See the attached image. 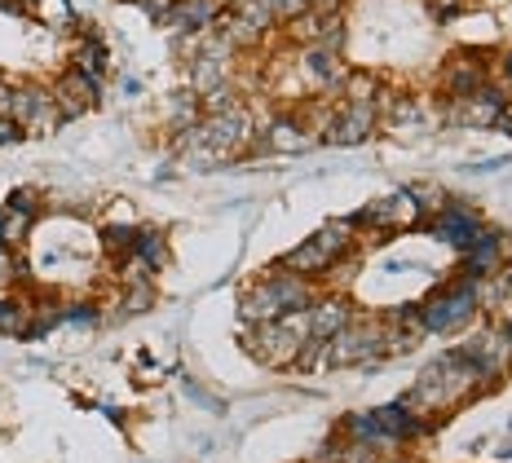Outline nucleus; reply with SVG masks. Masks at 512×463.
Segmentation results:
<instances>
[{"label": "nucleus", "mask_w": 512, "mask_h": 463, "mask_svg": "<svg viewBox=\"0 0 512 463\" xmlns=\"http://www.w3.org/2000/svg\"><path fill=\"white\" fill-rule=\"evenodd\" d=\"M482 380H486V375L468 362V353L451 349V353H442L437 362L424 366V375L415 380V389L407 393V402H402V406H407V411H442V406L468 397Z\"/></svg>", "instance_id": "obj_1"}, {"label": "nucleus", "mask_w": 512, "mask_h": 463, "mask_svg": "<svg viewBox=\"0 0 512 463\" xmlns=\"http://www.w3.org/2000/svg\"><path fill=\"white\" fill-rule=\"evenodd\" d=\"M309 344L305 327V309L301 314H283L274 322H256V331L248 336L252 358H261L265 366H296V353Z\"/></svg>", "instance_id": "obj_2"}, {"label": "nucleus", "mask_w": 512, "mask_h": 463, "mask_svg": "<svg viewBox=\"0 0 512 463\" xmlns=\"http://www.w3.org/2000/svg\"><path fill=\"white\" fill-rule=\"evenodd\" d=\"M389 353V331L380 322H345L332 340H327V362L332 366H358L376 362Z\"/></svg>", "instance_id": "obj_3"}, {"label": "nucleus", "mask_w": 512, "mask_h": 463, "mask_svg": "<svg viewBox=\"0 0 512 463\" xmlns=\"http://www.w3.org/2000/svg\"><path fill=\"white\" fill-rule=\"evenodd\" d=\"M9 120H14L18 133H27V137H49L53 128L62 124V115H58V106H53L49 89H40V84H18Z\"/></svg>", "instance_id": "obj_4"}, {"label": "nucleus", "mask_w": 512, "mask_h": 463, "mask_svg": "<svg viewBox=\"0 0 512 463\" xmlns=\"http://www.w3.org/2000/svg\"><path fill=\"white\" fill-rule=\"evenodd\" d=\"M473 309H477L473 287H451V292L433 296L429 305L420 309V322H424V331H455L473 318Z\"/></svg>", "instance_id": "obj_5"}, {"label": "nucleus", "mask_w": 512, "mask_h": 463, "mask_svg": "<svg viewBox=\"0 0 512 463\" xmlns=\"http://www.w3.org/2000/svg\"><path fill=\"white\" fill-rule=\"evenodd\" d=\"M53 106H58V115L62 120H76V115H84V111H93L98 106V80H89L84 71H76V67H67L53 80Z\"/></svg>", "instance_id": "obj_6"}, {"label": "nucleus", "mask_w": 512, "mask_h": 463, "mask_svg": "<svg viewBox=\"0 0 512 463\" xmlns=\"http://www.w3.org/2000/svg\"><path fill=\"white\" fill-rule=\"evenodd\" d=\"M415 217H420V203H415L411 195H384L376 199L371 208L358 212L362 225H376V230H407V225H415Z\"/></svg>", "instance_id": "obj_7"}, {"label": "nucleus", "mask_w": 512, "mask_h": 463, "mask_svg": "<svg viewBox=\"0 0 512 463\" xmlns=\"http://www.w3.org/2000/svg\"><path fill=\"white\" fill-rule=\"evenodd\" d=\"M371 124H376V111H371V102H345L332 115V124H327V142L358 146V142H367Z\"/></svg>", "instance_id": "obj_8"}, {"label": "nucleus", "mask_w": 512, "mask_h": 463, "mask_svg": "<svg viewBox=\"0 0 512 463\" xmlns=\"http://www.w3.org/2000/svg\"><path fill=\"white\" fill-rule=\"evenodd\" d=\"M464 353H468V362L477 366V371L486 375H499V371H508V362H512V340L508 336H477V340H468L464 344Z\"/></svg>", "instance_id": "obj_9"}, {"label": "nucleus", "mask_w": 512, "mask_h": 463, "mask_svg": "<svg viewBox=\"0 0 512 463\" xmlns=\"http://www.w3.org/2000/svg\"><path fill=\"white\" fill-rule=\"evenodd\" d=\"M345 322H354L349 314V305L340 296H327V300H314V305L305 309V327H309V340H332Z\"/></svg>", "instance_id": "obj_10"}, {"label": "nucleus", "mask_w": 512, "mask_h": 463, "mask_svg": "<svg viewBox=\"0 0 512 463\" xmlns=\"http://www.w3.org/2000/svg\"><path fill=\"white\" fill-rule=\"evenodd\" d=\"M221 5L217 0H173V9H168L164 23L177 27V31H208L212 23H217Z\"/></svg>", "instance_id": "obj_11"}, {"label": "nucleus", "mask_w": 512, "mask_h": 463, "mask_svg": "<svg viewBox=\"0 0 512 463\" xmlns=\"http://www.w3.org/2000/svg\"><path fill=\"white\" fill-rule=\"evenodd\" d=\"M332 265H336V261L314 243V234H309L301 247H292V252H287L283 261H279V269H287V274H301V278H318V274H327Z\"/></svg>", "instance_id": "obj_12"}, {"label": "nucleus", "mask_w": 512, "mask_h": 463, "mask_svg": "<svg viewBox=\"0 0 512 463\" xmlns=\"http://www.w3.org/2000/svg\"><path fill=\"white\" fill-rule=\"evenodd\" d=\"M31 230H36V212L9 199L5 208H0V243H5V247H23L31 239Z\"/></svg>", "instance_id": "obj_13"}, {"label": "nucleus", "mask_w": 512, "mask_h": 463, "mask_svg": "<svg viewBox=\"0 0 512 463\" xmlns=\"http://www.w3.org/2000/svg\"><path fill=\"white\" fill-rule=\"evenodd\" d=\"M71 67L84 71L89 80H102V71L111 67V62H106V49L98 45V36H84L71 45Z\"/></svg>", "instance_id": "obj_14"}, {"label": "nucleus", "mask_w": 512, "mask_h": 463, "mask_svg": "<svg viewBox=\"0 0 512 463\" xmlns=\"http://www.w3.org/2000/svg\"><path fill=\"white\" fill-rule=\"evenodd\" d=\"M349 225H354V221H327L323 230L314 234V243L323 247V252L332 256V261H340V256L349 252V243H354V234H349Z\"/></svg>", "instance_id": "obj_15"}, {"label": "nucleus", "mask_w": 512, "mask_h": 463, "mask_svg": "<svg viewBox=\"0 0 512 463\" xmlns=\"http://www.w3.org/2000/svg\"><path fill=\"white\" fill-rule=\"evenodd\" d=\"M265 146H270V150H305V146H309V137L301 133V124L279 120V124L265 128Z\"/></svg>", "instance_id": "obj_16"}, {"label": "nucleus", "mask_w": 512, "mask_h": 463, "mask_svg": "<svg viewBox=\"0 0 512 463\" xmlns=\"http://www.w3.org/2000/svg\"><path fill=\"white\" fill-rule=\"evenodd\" d=\"M442 239H451V243H477L482 239V230H477V221L473 217H464V212H446L442 208Z\"/></svg>", "instance_id": "obj_17"}, {"label": "nucleus", "mask_w": 512, "mask_h": 463, "mask_svg": "<svg viewBox=\"0 0 512 463\" xmlns=\"http://www.w3.org/2000/svg\"><path fill=\"white\" fill-rule=\"evenodd\" d=\"M137 256H142L151 269L159 265H168V243H164V234H155V230H142L137 234Z\"/></svg>", "instance_id": "obj_18"}, {"label": "nucleus", "mask_w": 512, "mask_h": 463, "mask_svg": "<svg viewBox=\"0 0 512 463\" xmlns=\"http://www.w3.org/2000/svg\"><path fill=\"white\" fill-rule=\"evenodd\" d=\"M137 234L142 230H133V225H106L102 243H106V252H115V256H133L137 252Z\"/></svg>", "instance_id": "obj_19"}, {"label": "nucleus", "mask_w": 512, "mask_h": 463, "mask_svg": "<svg viewBox=\"0 0 512 463\" xmlns=\"http://www.w3.org/2000/svg\"><path fill=\"white\" fill-rule=\"evenodd\" d=\"M120 305H124V314H142V309H151L155 305V283H128Z\"/></svg>", "instance_id": "obj_20"}, {"label": "nucleus", "mask_w": 512, "mask_h": 463, "mask_svg": "<svg viewBox=\"0 0 512 463\" xmlns=\"http://www.w3.org/2000/svg\"><path fill=\"white\" fill-rule=\"evenodd\" d=\"M345 98L349 102H371L376 98V80H371V75H345Z\"/></svg>", "instance_id": "obj_21"}, {"label": "nucleus", "mask_w": 512, "mask_h": 463, "mask_svg": "<svg viewBox=\"0 0 512 463\" xmlns=\"http://www.w3.org/2000/svg\"><path fill=\"white\" fill-rule=\"evenodd\" d=\"M18 278V265H14V247L0 243V296H9V287H14Z\"/></svg>", "instance_id": "obj_22"}, {"label": "nucleus", "mask_w": 512, "mask_h": 463, "mask_svg": "<svg viewBox=\"0 0 512 463\" xmlns=\"http://www.w3.org/2000/svg\"><path fill=\"white\" fill-rule=\"evenodd\" d=\"M9 111H14V84L0 80V120H9Z\"/></svg>", "instance_id": "obj_23"}, {"label": "nucleus", "mask_w": 512, "mask_h": 463, "mask_svg": "<svg viewBox=\"0 0 512 463\" xmlns=\"http://www.w3.org/2000/svg\"><path fill=\"white\" fill-rule=\"evenodd\" d=\"M309 9H314V14H332V9L340 5V0H305Z\"/></svg>", "instance_id": "obj_24"}, {"label": "nucleus", "mask_w": 512, "mask_h": 463, "mask_svg": "<svg viewBox=\"0 0 512 463\" xmlns=\"http://www.w3.org/2000/svg\"><path fill=\"white\" fill-rule=\"evenodd\" d=\"M5 5H9V9H18V14H23V9H31V5H36V0H5Z\"/></svg>", "instance_id": "obj_25"}]
</instances>
